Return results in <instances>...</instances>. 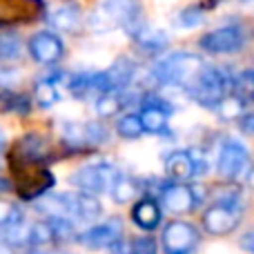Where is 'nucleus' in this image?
<instances>
[{
	"label": "nucleus",
	"instance_id": "obj_2",
	"mask_svg": "<svg viewBox=\"0 0 254 254\" xmlns=\"http://www.w3.org/2000/svg\"><path fill=\"white\" fill-rule=\"evenodd\" d=\"M143 25V7L138 0H103L89 16V27L94 31H110L123 27L134 34Z\"/></svg>",
	"mask_w": 254,
	"mask_h": 254
},
{
	"label": "nucleus",
	"instance_id": "obj_34",
	"mask_svg": "<svg viewBox=\"0 0 254 254\" xmlns=\"http://www.w3.org/2000/svg\"><path fill=\"white\" fill-rule=\"evenodd\" d=\"M0 254H13V246H9L7 241H0Z\"/></svg>",
	"mask_w": 254,
	"mask_h": 254
},
{
	"label": "nucleus",
	"instance_id": "obj_16",
	"mask_svg": "<svg viewBox=\"0 0 254 254\" xmlns=\"http://www.w3.org/2000/svg\"><path fill=\"white\" fill-rule=\"evenodd\" d=\"M129 216H131V221H134V225L138 230H143V232H152V230H156L158 225H161L163 210H161V205H158V201L154 196H143L134 203Z\"/></svg>",
	"mask_w": 254,
	"mask_h": 254
},
{
	"label": "nucleus",
	"instance_id": "obj_39",
	"mask_svg": "<svg viewBox=\"0 0 254 254\" xmlns=\"http://www.w3.org/2000/svg\"><path fill=\"white\" fill-rule=\"evenodd\" d=\"M252 250H254V246H252Z\"/></svg>",
	"mask_w": 254,
	"mask_h": 254
},
{
	"label": "nucleus",
	"instance_id": "obj_17",
	"mask_svg": "<svg viewBox=\"0 0 254 254\" xmlns=\"http://www.w3.org/2000/svg\"><path fill=\"white\" fill-rule=\"evenodd\" d=\"M129 36H131V40H134L136 49H138V52H143L145 56H156V54L165 52L167 45H170V38H167L165 31L154 29V27L145 25V22L134 31V34H129Z\"/></svg>",
	"mask_w": 254,
	"mask_h": 254
},
{
	"label": "nucleus",
	"instance_id": "obj_6",
	"mask_svg": "<svg viewBox=\"0 0 254 254\" xmlns=\"http://www.w3.org/2000/svg\"><path fill=\"white\" fill-rule=\"evenodd\" d=\"M163 252L165 254H194L201 234L188 221H172L163 230Z\"/></svg>",
	"mask_w": 254,
	"mask_h": 254
},
{
	"label": "nucleus",
	"instance_id": "obj_15",
	"mask_svg": "<svg viewBox=\"0 0 254 254\" xmlns=\"http://www.w3.org/2000/svg\"><path fill=\"white\" fill-rule=\"evenodd\" d=\"M207 54H234L243 47V31L239 27H221V29L207 31L198 40Z\"/></svg>",
	"mask_w": 254,
	"mask_h": 254
},
{
	"label": "nucleus",
	"instance_id": "obj_33",
	"mask_svg": "<svg viewBox=\"0 0 254 254\" xmlns=\"http://www.w3.org/2000/svg\"><path fill=\"white\" fill-rule=\"evenodd\" d=\"M29 254H63V252H56V250H47V248H31Z\"/></svg>",
	"mask_w": 254,
	"mask_h": 254
},
{
	"label": "nucleus",
	"instance_id": "obj_12",
	"mask_svg": "<svg viewBox=\"0 0 254 254\" xmlns=\"http://www.w3.org/2000/svg\"><path fill=\"white\" fill-rule=\"evenodd\" d=\"M27 47L38 65H56L65 56V45L54 31H36Z\"/></svg>",
	"mask_w": 254,
	"mask_h": 254
},
{
	"label": "nucleus",
	"instance_id": "obj_23",
	"mask_svg": "<svg viewBox=\"0 0 254 254\" xmlns=\"http://www.w3.org/2000/svg\"><path fill=\"white\" fill-rule=\"evenodd\" d=\"M34 101L38 103V107L47 110V107L56 105L61 101V94H58V85L52 78H38L34 83Z\"/></svg>",
	"mask_w": 254,
	"mask_h": 254
},
{
	"label": "nucleus",
	"instance_id": "obj_25",
	"mask_svg": "<svg viewBox=\"0 0 254 254\" xmlns=\"http://www.w3.org/2000/svg\"><path fill=\"white\" fill-rule=\"evenodd\" d=\"M54 241V230L49 219L45 221H36L29 225V234H27V246L29 248H49Z\"/></svg>",
	"mask_w": 254,
	"mask_h": 254
},
{
	"label": "nucleus",
	"instance_id": "obj_30",
	"mask_svg": "<svg viewBox=\"0 0 254 254\" xmlns=\"http://www.w3.org/2000/svg\"><path fill=\"white\" fill-rule=\"evenodd\" d=\"M129 254H158V243L152 237H136L129 243Z\"/></svg>",
	"mask_w": 254,
	"mask_h": 254
},
{
	"label": "nucleus",
	"instance_id": "obj_24",
	"mask_svg": "<svg viewBox=\"0 0 254 254\" xmlns=\"http://www.w3.org/2000/svg\"><path fill=\"white\" fill-rule=\"evenodd\" d=\"M138 192H140L138 181L131 179V176H127V174H121L119 179H116V183L112 185V190H110L114 203H119V205H125V203H129Z\"/></svg>",
	"mask_w": 254,
	"mask_h": 254
},
{
	"label": "nucleus",
	"instance_id": "obj_14",
	"mask_svg": "<svg viewBox=\"0 0 254 254\" xmlns=\"http://www.w3.org/2000/svg\"><path fill=\"white\" fill-rule=\"evenodd\" d=\"M239 212L230 203H214L203 212V228L212 237H225L239 225Z\"/></svg>",
	"mask_w": 254,
	"mask_h": 254
},
{
	"label": "nucleus",
	"instance_id": "obj_10",
	"mask_svg": "<svg viewBox=\"0 0 254 254\" xmlns=\"http://www.w3.org/2000/svg\"><path fill=\"white\" fill-rule=\"evenodd\" d=\"M161 205L172 214H190L198 205L196 190L185 185V181H174L161 188Z\"/></svg>",
	"mask_w": 254,
	"mask_h": 254
},
{
	"label": "nucleus",
	"instance_id": "obj_38",
	"mask_svg": "<svg viewBox=\"0 0 254 254\" xmlns=\"http://www.w3.org/2000/svg\"><path fill=\"white\" fill-rule=\"evenodd\" d=\"M250 71H252V76H254V69H250Z\"/></svg>",
	"mask_w": 254,
	"mask_h": 254
},
{
	"label": "nucleus",
	"instance_id": "obj_21",
	"mask_svg": "<svg viewBox=\"0 0 254 254\" xmlns=\"http://www.w3.org/2000/svg\"><path fill=\"white\" fill-rule=\"evenodd\" d=\"M31 112V98L25 94L16 92H0V114H16V116H29Z\"/></svg>",
	"mask_w": 254,
	"mask_h": 254
},
{
	"label": "nucleus",
	"instance_id": "obj_20",
	"mask_svg": "<svg viewBox=\"0 0 254 254\" xmlns=\"http://www.w3.org/2000/svg\"><path fill=\"white\" fill-rule=\"evenodd\" d=\"M129 94L125 89H116V92H105L98 96L96 101V114L101 119H112V116H119L125 107H129Z\"/></svg>",
	"mask_w": 254,
	"mask_h": 254
},
{
	"label": "nucleus",
	"instance_id": "obj_5",
	"mask_svg": "<svg viewBox=\"0 0 254 254\" xmlns=\"http://www.w3.org/2000/svg\"><path fill=\"white\" fill-rule=\"evenodd\" d=\"M121 176V172L116 170L112 163L98 161V163H89V165L76 170L69 176V183L74 188H78L80 192H89V194H105L112 190V185L116 183V179Z\"/></svg>",
	"mask_w": 254,
	"mask_h": 254
},
{
	"label": "nucleus",
	"instance_id": "obj_29",
	"mask_svg": "<svg viewBox=\"0 0 254 254\" xmlns=\"http://www.w3.org/2000/svg\"><path fill=\"white\" fill-rule=\"evenodd\" d=\"M203 22V9L201 7H188L176 16V25L183 27V29H192V27H198Z\"/></svg>",
	"mask_w": 254,
	"mask_h": 254
},
{
	"label": "nucleus",
	"instance_id": "obj_1",
	"mask_svg": "<svg viewBox=\"0 0 254 254\" xmlns=\"http://www.w3.org/2000/svg\"><path fill=\"white\" fill-rule=\"evenodd\" d=\"M9 167H11L13 174L11 185L22 201H38L56 183L52 170L47 167V161H38V158L9 152Z\"/></svg>",
	"mask_w": 254,
	"mask_h": 254
},
{
	"label": "nucleus",
	"instance_id": "obj_35",
	"mask_svg": "<svg viewBox=\"0 0 254 254\" xmlns=\"http://www.w3.org/2000/svg\"><path fill=\"white\" fill-rule=\"evenodd\" d=\"M4 147H7V136H4L2 127H0V154L4 152Z\"/></svg>",
	"mask_w": 254,
	"mask_h": 254
},
{
	"label": "nucleus",
	"instance_id": "obj_11",
	"mask_svg": "<svg viewBox=\"0 0 254 254\" xmlns=\"http://www.w3.org/2000/svg\"><path fill=\"white\" fill-rule=\"evenodd\" d=\"M45 18H47V22L54 29L65 31V34H80V29L85 25L83 9L74 0H61V2H56L45 13Z\"/></svg>",
	"mask_w": 254,
	"mask_h": 254
},
{
	"label": "nucleus",
	"instance_id": "obj_26",
	"mask_svg": "<svg viewBox=\"0 0 254 254\" xmlns=\"http://www.w3.org/2000/svg\"><path fill=\"white\" fill-rule=\"evenodd\" d=\"M116 131H119L121 138H127V140H134V138H140L145 134V127L140 123V116L138 114H131L127 112L119 119L116 123Z\"/></svg>",
	"mask_w": 254,
	"mask_h": 254
},
{
	"label": "nucleus",
	"instance_id": "obj_27",
	"mask_svg": "<svg viewBox=\"0 0 254 254\" xmlns=\"http://www.w3.org/2000/svg\"><path fill=\"white\" fill-rule=\"evenodd\" d=\"M22 221V210L16 203L7 201V198H0V230L9 228L13 223H20Z\"/></svg>",
	"mask_w": 254,
	"mask_h": 254
},
{
	"label": "nucleus",
	"instance_id": "obj_22",
	"mask_svg": "<svg viewBox=\"0 0 254 254\" xmlns=\"http://www.w3.org/2000/svg\"><path fill=\"white\" fill-rule=\"evenodd\" d=\"M22 52H25V45L22 38L13 31H2L0 34V63H13L20 61Z\"/></svg>",
	"mask_w": 254,
	"mask_h": 254
},
{
	"label": "nucleus",
	"instance_id": "obj_36",
	"mask_svg": "<svg viewBox=\"0 0 254 254\" xmlns=\"http://www.w3.org/2000/svg\"><path fill=\"white\" fill-rule=\"evenodd\" d=\"M9 190H13L11 183H9V181H4V179H0V192H9Z\"/></svg>",
	"mask_w": 254,
	"mask_h": 254
},
{
	"label": "nucleus",
	"instance_id": "obj_13",
	"mask_svg": "<svg viewBox=\"0 0 254 254\" xmlns=\"http://www.w3.org/2000/svg\"><path fill=\"white\" fill-rule=\"evenodd\" d=\"M119 239H123V221L119 216H112L105 223L92 225L87 232L78 234V241L87 250H105V248L114 246Z\"/></svg>",
	"mask_w": 254,
	"mask_h": 254
},
{
	"label": "nucleus",
	"instance_id": "obj_32",
	"mask_svg": "<svg viewBox=\"0 0 254 254\" xmlns=\"http://www.w3.org/2000/svg\"><path fill=\"white\" fill-rule=\"evenodd\" d=\"M241 129L246 131V134L254 136V114H248L241 119Z\"/></svg>",
	"mask_w": 254,
	"mask_h": 254
},
{
	"label": "nucleus",
	"instance_id": "obj_31",
	"mask_svg": "<svg viewBox=\"0 0 254 254\" xmlns=\"http://www.w3.org/2000/svg\"><path fill=\"white\" fill-rule=\"evenodd\" d=\"M18 78V71L13 67H7L4 63H0V87H11Z\"/></svg>",
	"mask_w": 254,
	"mask_h": 254
},
{
	"label": "nucleus",
	"instance_id": "obj_9",
	"mask_svg": "<svg viewBox=\"0 0 254 254\" xmlns=\"http://www.w3.org/2000/svg\"><path fill=\"white\" fill-rule=\"evenodd\" d=\"M45 13L43 0H0V27L38 20Z\"/></svg>",
	"mask_w": 254,
	"mask_h": 254
},
{
	"label": "nucleus",
	"instance_id": "obj_18",
	"mask_svg": "<svg viewBox=\"0 0 254 254\" xmlns=\"http://www.w3.org/2000/svg\"><path fill=\"white\" fill-rule=\"evenodd\" d=\"M71 196V212H74V219L76 221H96L98 216L103 214V207L98 203L96 194H89V192H69Z\"/></svg>",
	"mask_w": 254,
	"mask_h": 254
},
{
	"label": "nucleus",
	"instance_id": "obj_28",
	"mask_svg": "<svg viewBox=\"0 0 254 254\" xmlns=\"http://www.w3.org/2000/svg\"><path fill=\"white\" fill-rule=\"evenodd\" d=\"M241 110H243V101L239 96H225L219 103V114L223 121H232L237 116H241Z\"/></svg>",
	"mask_w": 254,
	"mask_h": 254
},
{
	"label": "nucleus",
	"instance_id": "obj_8",
	"mask_svg": "<svg viewBox=\"0 0 254 254\" xmlns=\"http://www.w3.org/2000/svg\"><path fill=\"white\" fill-rule=\"evenodd\" d=\"M248 165H250V156L246 145L234 138L223 140L219 149V174L228 181H237L248 172Z\"/></svg>",
	"mask_w": 254,
	"mask_h": 254
},
{
	"label": "nucleus",
	"instance_id": "obj_37",
	"mask_svg": "<svg viewBox=\"0 0 254 254\" xmlns=\"http://www.w3.org/2000/svg\"><path fill=\"white\" fill-rule=\"evenodd\" d=\"M248 181H250V185L254 188V170H250V174H248Z\"/></svg>",
	"mask_w": 254,
	"mask_h": 254
},
{
	"label": "nucleus",
	"instance_id": "obj_7",
	"mask_svg": "<svg viewBox=\"0 0 254 254\" xmlns=\"http://www.w3.org/2000/svg\"><path fill=\"white\" fill-rule=\"evenodd\" d=\"M136 74V65L129 61V58H116L105 71H94V87H96V94L105 92H116V89H127L129 83L134 80Z\"/></svg>",
	"mask_w": 254,
	"mask_h": 254
},
{
	"label": "nucleus",
	"instance_id": "obj_4",
	"mask_svg": "<svg viewBox=\"0 0 254 254\" xmlns=\"http://www.w3.org/2000/svg\"><path fill=\"white\" fill-rule=\"evenodd\" d=\"M228 76L221 69L210 65H203L198 76L188 87L190 96L203 107H219V103L228 96Z\"/></svg>",
	"mask_w": 254,
	"mask_h": 254
},
{
	"label": "nucleus",
	"instance_id": "obj_3",
	"mask_svg": "<svg viewBox=\"0 0 254 254\" xmlns=\"http://www.w3.org/2000/svg\"><path fill=\"white\" fill-rule=\"evenodd\" d=\"M205 63L198 56L188 52H176L170 54L167 58L158 61L152 67V78L158 85H167V87H185L192 85V80L198 76Z\"/></svg>",
	"mask_w": 254,
	"mask_h": 254
},
{
	"label": "nucleus",
	"instance_id": "obj_19",
	"mask_svg": "<svg viewBox=\"0 0 254 254\" xmlns=\"http://www.w3.org/2000/svg\"><path fill=\"white\" fill-rule=\"evenodd\" d=\"M165 172L174 181H190L196 176V163L192 152H172L165 158Z\"/></svg>",
	"mask_w": 254,
	"mask_h": 254
}]
</instances>
